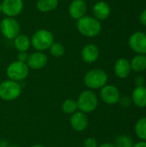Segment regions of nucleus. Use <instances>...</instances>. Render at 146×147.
<instances>
[{
    "instance_id": "7c9ffc66",
    "label": "nucleus",
    "mask_w": 146,
    "mask_h": 147,
    "mask_svg": "<svg viewBox=\"0 0 146 147\" xmlns=\"http://www.w3.org/2000/svg\"><path fill=\"white\" fill-rule=\"evenodd\" d=\"M98 147H116L114 144H112V143H104V144H102L101 146H99Z\"/></svg>"
},
{
    "instance_id": "c85d7f7f",
    "label": "nucleus",
    "mask_w": 146,
    "mask_h": 147,
    "mask_svg": "<svg viewBox=\"0 0 146 147\" xmlns=\"http://www.w3.org/2000/svg\"><path fill=\"white\" fill-rule=\"evenodd\" d=\"M139 22L143 26H146V8L139 15Z\"/></svg>"
},
{
    "instance_id": "393cba45",
    "label": "nucleus",
    "mask_w": 146,
    "mask_h": 147,
    "mask_svg": "<svg viewBox=\"0 0 146 147\" xmlns=\"http://www.w3.org/2000/svg\"><path fill=\"white\" fill-rule=\"evenodd\" d=\"M119 103L120 104V106H122L123 108H128L131 106L132 102V99L128 96H121L119 100Z\"/></svg>"
},
{
    "instance_id": "f3484780",
    "label": "nucleus",
    "mask_w": 146,
    "mask_h": 147,
    "mask_svg": "<svg viewBox=\"0 0 146 147\" xmlns=\"http://www.w3.org/2000/svg\"><path fill=\"white\" fill-rule=\"evenodd\" d=\"M132 102L138 108H146V87L138 86L135 87L132 93Z\"/></svg>"
},
{
    "instance_id": "72a5a7b5",
    "label": "nucleus",
    "mask_w": 146,
    "mask_h": 147,
    "mask_svg": "<svg viewBox=\"0 0 146 147\" xmlns=\"http://www.w3.org/2000/svg\"><path fill=\"white\" fill-rule=\"evenodd\" d=\"M2 13V3H1V2H0V14Z\"/></svg>"
},
{
    "instance_id": "aec40b11",
    "label": "nucleus",
    "mask_w": 146,
    "mask_h": 147,
    "mask_svg": "<svg viewBox=\"0 0 146 147\" xmlns=\"http://www.w3.org/2000/svg\"><path fill=\"white\" fill-rule=\"evenodd\" d=\"M59 0H37L36 8L42 13H47L57 9Z\"/></svg>"
},
{
    "instance_id": "423d86ee",
    "label": "nucleus",
    "mask_w": 146,
    "mask_h": 147,
    "mask_svg": "<svg viewBox=\"0 0 146 147\" xmlns=\"http://www.w3.org/2000/svg\"><path fill=\"white\" fill-rule=\"evenodd\" d=\"M29 68L26 63L20 61H14L9 65L6 70V74L10 80L19 82L22 81L28 76Z\"/></svg>"
},
{
    "instance_id": "bb28decb",
    "label": "nucleus",
    "mask_w": 146,
    "mask_h": 147,
    "mask_svg": "<svg viewBox=\"0 0 146 147\" xmlns=\"http://www.w3.org/2000/svg\"><path fill=\"white\" fill-rule=\"evenodd\" d=\"M28 59V54L27 53V52H18V55H17L18 61L26 63Z\"/></svg>"
},
{
    "instance_id": "9d476101",
    "label": "nucleus",
    "mask_w": 146,
    "mask_h": 147,
    "mask_svg": "<svg viewBox=\"0 0 146 147\" xmlns=\"http://www.w3.org/2000/svg\"><path fill=\"white\" fill-rule=\"evenodd\" d=\"M101 99L108 105H114L119 102L120 93L119 89L113 84H106L100 92Z\"/></svg>"
},
{
    "instance_id": "2eb2a0df",
    "label": "nucleus",
    "mask_w": 146,
    "mask_h": 147,
    "mask_svg": "<svg viewBox=\"0 0 146 147\" xmlns=\"http://www.w3.org/2000/svg\"><path fill=\"white\" fill-rule=\"evenodd\" d=\"M114 71L117 78L120 79L126 78L132 71L130 61L126 58H120L117 59L114 66Z\"/></svg>"
},
{
    "instance_id": "2f4dec72",
    "label": "nucleus",
    "mask_w": 146,
    "mask_h": 147,
    "mask_svg": "<svg viewBox=\"0 0 146 147\" xmlns=\"http://www.w3.org/2000/svg\"><path fill=\"white\" fill-rule=\"evenodd\" d=\"M9 145H8V142L5 141V140H2L0 141V147H8Z\"/></svg>"
},
{
    "instance_id": "6e6552de",
    "label": "nucleus",
    "mask_w": 146,
    "mask_h": 147,
    "mask_svg": "<svg viewBox=\"0 0 146 147\" xmlns=\"http://www.w3.org/2000/svg\"><path fill=\"white\" fill-rule=\"evenodd\" d=\"M129 47L138 54H146V33L138 31L128 39Z\"/></svg>"
},
{
    "instance_id": "c756f323",
    "label": "nucleus",
    "mask_w": 146,
    "mask_h": 147,
    "mask_svg": "<svg viewBox=\"0 0 146 147\" xmlns=\"http://www.w3.org/2000/svg\"><path fill=\"white\" fill-rule=\"evenodd\" d=\"M133 147H146V141H139L133 145Z\"/></svg>"
},
{
    "instance_id": "cd10ccee",
    "label": "nucleus",
    "mask_w": 146,
    "mask_h": 147,
    "mask_svg": "<svg viewBox=\"0 0 146 147\" xmlns=\"http://www.w3.org/2000/svg\"><path fill=\"white\" fill-rule=\"evenodd\" d=\"M134 84L136 85V87L138 86H145V80L143 77H137L135 79H134Z\"/></svg>"
},
{
    "instance_id": "1a4fd4ad",
    "label": "nucleus",
    "mask_w": 146,
    "mask_h": 147,
    "mask_svg": "<svg viewBox=\"0 0 146 147\" xmlns=\"http://www.w3.org/2000/svg\"><path fill=\"white\" fill-rule=\"evenodd\" d=\"M2 13L7 17H15L19 16L23 9V0H3Z\"/></svg>"
},
{
    "instance_id": "f257e3e1",
    "label": "nucleus",
    "mask_w": 146,
    "mask_h": 147,
    "mask_svg": "<svg viewBox=\"0 0 146 147\" xmlns=\"http://www.w3.org/2000/svg\"><path fill=\"white\" fill-rule=\"evenodd\" d=\"M77 28L79 34L84 37H96L102 31V23L94 16H84L77 20Z\"/></svg>"
},
{
    "instance_id": "b1692460",
    "label": "nucleus",
    "mask_w": 146,
    "mask_h": 147,
    "mask_svg": "<svg viewBox=\"0 0 146 147\" xmlns=\"http://www.w3.org/2000/svg\"><path fill=\"white\" fill-rule=\"evenodd\" d=\"M114 145L116 147H133L134 144L131 137L127 135H120L115 140Z\"/></svg>"
},
{
    "instance_id": "c9c22d12",
    "label": "nucleus",
    "mask_w": 146,
    "mask_h": 147,
    "mask_svg": "<svg viewBox=\"0 0 146 147\" xmlns=\"http://www.w3.org/2000/svg\"><path fill=\"white\" fill-rule=\"evenodd\" d=\"M145 55H146V54H145Z\"/></svg>"
},
{
    "instance_id": "dca6fc26",
    "label": "nucleus",
    "mask_w": 146,
    "mask_h": 147,
    "mask_svg": "<svg viewBox=\"0 0 146 147\" xmlns=\"http://www.w3.org/2000/svg\"><path fill=\"white\" fill-rule=\"evenodd\" d=\"M92 11H93L94 17L101 22L109 17L111 14V8L107 2L98 1L94 4Z\"/></svg>"
},
{
    "instance_id": "a878e982",
    "label": "nucleus",
    "mask_w": 146,
    "mask_h": 147,
    "mask_svg": "<svg viewBox=\"0 0 146 147\" xmlns=\"http://www.w3.org/2000/svg\"><path fill=\"white\" fill-rule=\"evenodd\" d=\"M83 146L84 147H98V144H97V140L95 138L89 137L85 140Z\"/></svg>"
},
{
    "instance_id": "7ed1b4c3",
    "label": "nucleus",
    "mask_w": 146,
    "mask_h": 147,
    "mask_svg": "<svg viewBox=\"0 0 146 147\" xmlns=\"http://www.w3.org/2000/svg\"><path fill=\"white\" fill-rule=\"evenodd\" d=\"M31 46L40 52H43L50 48L52 44L54 42V36L52 33L47 29L37 30L30 38Z\"/></svg>"
},
{
    "instance_id": "0eeeda50",
    "label": "nucleus",
    "mask_w": 146,
    "mask_h": 147,
    "mask_svg": "<svg viewBox=\"0 0 146 147\" xmlns=\"http://www.w3.org/2000/svg\"><path fill=\"white\" fill-rule=\"evenodd\" d=\"M1 34L8 40H14L21 34L19 22L14 17H4L0 22Z\"/></svg>"
},
{
    "instance_id": "20e7f679",
    "label": "nucleus",
    "mask_w": 146,
    "mask_h": 147,
    "mask_svg": "<svg viewBox=\"0 0 146 147\" xmlns=\"http://www.w3.org/2000/svg\"><path fill=\"white\" fill-rule=\"evenodd\" d=\"M77 103L80 112L88 114L96 110L98 106V99L93 91L84 90L79 95Z\"/></svg>"
},
{
    "instance_id": "5701e85b",
    "label": "nucleus",
    "mask_w": 146,
    "mask_h": 147,
    "mask_svg": "<svg viewBox=\"0 0 146 147\" xmlns=\"http://www.w3.org/2000/svg\"><path fill=\"white\" fill-rule=\"evenodd\" d=\"M49 50H50L51 55L55 58L62 57L65 53V48L64 45L61 44L60 42H55V41L52 44Z\"/></svg>"
},
{
    "instance_id": "f03ea898",
    "label": "nucleus",
    "mask_w": 146,
    "mask_h": 147,
    "mask_svg": "<svg viewBox=\"0 0 146 147\" xmlns=\"http://www.w3.org/2000/svg\"><path fill=\"white\" fill-rule=\"evenodd\" d=\"M108 77L107 72L100 68H95L89 71L84 78V84L90 90H98L102 89L108 83Z\"/></svg>"
},
{
    "instance_id": "473e14b6",
    "label": "nucleus",
    "mask_w": 146,
    "mask_h": 147,
    "mask_svg": "<svg viewBox=\"0 0 146 147\" xmlns=\"http://www.w3.org/2000/svg\"><path fill=\"white\" fill-rule=\"evenodd\" d=\"M30 147H46V146H44L43 145H40V144H37V145H34V146H31Z\"/></svg>"
},
{
    "instance_id": "4be33fe9",
    "label": "nucleus",
    "mask_w": 146,
    "mask_h": 147,
    "mask_svg": "<svg viewBox=\"0 0 146 147\" xmlns=\"http://www.w3.org/2000/svg\"><path fill=\"white\" fill-rule=\"evenodd\" d=\"M77 101L74 99H66L62 103V110L68 115H72L77 111Z\"/></svg>"
},
{
    "instance_id": "f704fd0d",
    "label": "nucleus",
    "mask_w": 146,
    "mask_h": 147,
    "mask_svg": "<svg viewBox=\"0 0 146 147\" xmlns=\"http://www.w3.org/2000/svg\"><path fill=\"white\" fill-rule=\"evenodd\" d=\"M8 147H19V146H9Z\"/></svg>"
},
{
    "instance_id": "39448f33",
    "label": "nucleus",
    "mask_w": 146,
    "mask_h": 147,
    "mask_svg": "<svg viewBox=\"0 0 146 147\" xmlns=\"http://www.w3.org/2000/svg\"><path fill=\"white\" fill-rule=\"evenodd\" d=\"M21 92L22 86L18 82L9 79L0 84V98L3 101H14L20 96Z\"/></svg>"
},
{
    "instance_id": "4468645a",
    "label": "nucleus",
    "mask_w": 146,
    "mask_h": 147,
    "mask_svg": "<svg viewBox=\"0 0 146 147\" xmlns=\"http://www.w3.org/2000/svg\"><path fill=\"white\" fill-rule=\"evenodd\" d=\"M70 124L75 131L83 132L87 128L89 125V120L86 114L80 111H76L74 114L71 115V117L70 119Z\"/></svg>"
},
{
    "instance_id": "f8f14e48",
    "label": "nucleus",
    "mask_w": 146,
    "mask_h": 147,
    "mask_svg": "<svg viewBox=\"0 0 146 147\" xmlns=\"http://www.w3.org/2000/svg\"><path fill=\"white\" fill-rule=\"evenodd\" d=\"M87 12V3L85 0H72L68 8L70 16L74 20H78L85 16Z\"/></svg>"
},
{
    "instance_id": "6ab92c4d",
    "label": "nucleus",
    "mask_w": 146,
    "mask_h": 147,
    "mask_svg": "<svg viewBox=\"0 0 146 147\" xmlns=\"http://www.w3.org/2000/svg\"><path fill=\"white\" fill-rule=\"evenodd\" d=\"M132 71L135 72H142L146 70V55L137 54L130 62Z\"/></svg>"
},
{
    "instance_id": "a211bd4d",
    "label": "nucleus",
    "mask_w": 146,
    "mask_h": 147,
    "mask_svg": "<svg viewBox=\"0 0 146 147\" xmlns=\"http://www.w3.org/2000/svg\"><path fill=\"white\" fill-rule=\"evenodd\" d=\"M30 46V38L24 34H20L14 39V47L18 52H27Z\"/></svg>"
},
{
    "instance_id": "9b49d317",
    "label": "nucleus",
    "mask_w": 146,
    "mask_h": 147,
    "mask_svg": "<svg viewBox=\"0 0 146 147\" xmlns=\"http://www.w3.org/2000/svg\"><path fill=\"white\" fill-rule=\"evenodd\" d=\"M47 62V56L43 52L36 51L28 55V59L26 64L28 65V68H31L33 70H40L44 68L46 65Z\"/></svg>"
},
{
    "instance_id": "ddd939ff",
    "label": "nucleus",
    "mask_w": 146,
    "mask_h": 147,
    "mask_svg": "<svg viewBox=\"0 0 146 147\" xmlns=\"http://www.w3.org/2000/svg\"><path fill=\"white\" fill-rule=\"evenodd\" d=\"M100 56V50L98 47L93 43L85 45L81 51L82 59L88 64L95 63Z\"/></svg>"
},
{
    "instance_id": "412c9836",
    "label": "nucleus",
    "mask_w": 146,
    "mask_h": 147,
    "mask_svg": "<svg viewBox=\"0 0 146 147\" xmlns=\"http://www.w3.org/2000/svg\"><path fill=\"white\" fill-rule=\"evenodd\" d=\"M134 131L139 140L142 141H146V117L140 118L136 122Z\"/></svg>"
}]
</instances>
